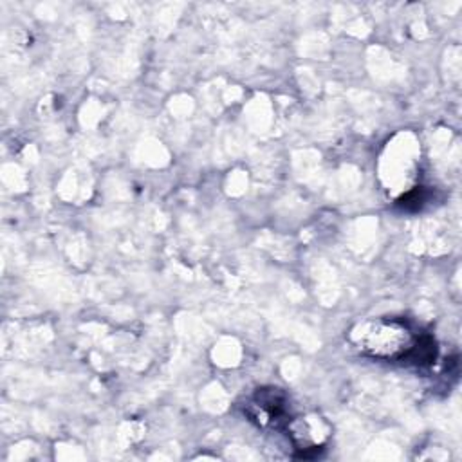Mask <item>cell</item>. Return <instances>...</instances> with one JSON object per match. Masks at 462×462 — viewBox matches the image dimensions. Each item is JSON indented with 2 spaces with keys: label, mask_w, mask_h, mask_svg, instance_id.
Masks as SVG:
<instances>
[{
  "label": "cell",
  "mask_w": 462,
  "mask_h": 462,
  "mask_svg": "<svg viewBox=\"0 0 462 462\" xmlns=\"http://www.w3.org/2000/svg\"><path fill=\"white\" fill-rule=\"evenodd\" d=\"M356 343L372 357L401 359L410 356L417 341L404 323L395 319H377L359 327Z\"/></svg>",
  "instance_id": "obj_1"
}]
</instances>
